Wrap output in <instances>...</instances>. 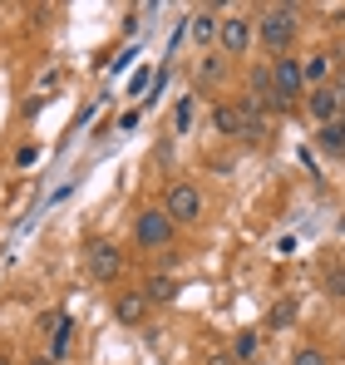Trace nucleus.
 Instances as JSON below:
<instances>
[{"label": "nucleus", "instance_id": "obj_13", "mask_svg": "<svg viewBox=\"0 0 345 365\" xmlns=\"http://www.w3.org/2000/svg\"><path fill=\"white\" fill-rule=\"evenodd\" d=\"M232 356H237L242 365L257 361V331H237V336H232Z\"/></svg>", "mask_w": 345, "mask_h": 365}, {"label": "nucleus", "instance_id": "obj_20", "mask_svg": "<svg viewBox=\"0 0 345 365\" xmlns=\"http://www.w3.org/2000/svg\"><path fill=\"white\" fill-rule=\"evenodd\" d=\"M291 316H296V302H282V306H272V326H287Z\"/></svg>", "mask_w": 345, "mask_h": 365}, {"label": "nucleus", "instance_id": "obj_2", "mask_svg": "<svg viewBox=\"0 0 345 365\" xmlns=\"http://www.w3.org/2000/svg\"><path fill=\"white\" fill-rule=\"evenodd\" d=\"M133 232H138V247L158 252V247H168V242H172V217L163 212V207H148V212H138Z\"/></svg>", "mask_w": 345, "mask_h": 365}, {"label": "nucleus", "instance_id": "obj_16", "mask_svg": "<svg viewBox=\"0 0 345 365\" xmlns=\"http://www.w3.org/2000/svg\"><path fill=\"white\" fill-rule=\"evenodd\" d=\"M291 365H326V351H321V346H301V351L291 356Z\"/></svg>", "mask_w": 345, "mask_h": 365}, {"label": "nucleus", "instance_id": "obj_7", "mask_svg": "<svg viewBox=\"0 0 345 365\" xmlns=\"http://www.w3.org/2000/svg\"><path fill=\"white\" fill-rule=\"evenodd\" d=\"M306 109H311V119L321 123V128H326V123H336V119L345 114V104L336 99V89H331V84H326V89H311V99H306Z\"/></svg>", "mask_w": 345, "mask_h": 365}, {"label": "nucleus", "instance_id": "obj_24", "mask_svg": "<svg viewBox=\"0 0 345 365\" xmlns=\"http://www.w3.org/2000/svg\"><path fill=\"white\" fill-rule=\"evenodd\" d=\"M252 365H267V361H252Z\"/></svg>", "mask_w": 345, "mask_h": 365}, {"label": "nucleus", "instance_id": "obj_10", "mask_svg": "<svg viewBox=\"0 0 345 365\" xmlns=\"http://www.w3.org/2000/svg\"><path fill=\"white\" fill-rule=\"evenodd\" d=\"M114 316L123 321V326H138V321L148 316V297H143V292H123V297L114 302Z\"/></svg>", "mask_w": 345, "mask_h": 365}, {"label": "nucleus", "instance_id": "obj_21", "mask_svg": "<svg viewBox=\"0 0 345 365\" xmlns=\"http://www.w3.org/2000/svg\"><path fill=\"white\" fill-rule=\"evenodd\" d=\"M222 74H227V64H222V60H207V64H202V79H207V84H217Z\"/></svg>", "mask_w": 345, "mask_h": 365}, {"label": "nucleus", "instance_id": "obj_8", "mask_svg": "<svg viewBox=\"0 0 345 365\" xmlns=\"http://www.w3.org/2000/svg\"><path fill=\"white\" fill-rule=\"evenodd\" d=\"M242 123H247V109L242 104H217L212 109V128L227 133V138H242Z\"/></svg>", "mask_w": 345, "mask_h": 365}, {"label": "nucleus", "instance_id": "obj_5", "mask_svg": "<svg viewBox=\"0 0 345 365\" xmlns=\"http://www.w3.org/2000/svg\"><path fill=\"white\" fill-rule=\"evenodd\" d=\"M163 212H168L172 222H197V217H202V192H197L192 182H172Z\"/></svg>", "mask_w": 345, "mask_h": 365}, {"label": "nucleus", "instance_id": "obj_17", "mask_svg": "<svg viewBox=\"0 0 345 365\" xmlns=\"http://www.w3.org/2000/svg\"><path fill=\"white\" fill-rule=\"evenodd\" d=\"M69 336H74V321H64L55 336H50V351H55V356H64V351H69Z\"/></svg>", "mask_w": 345, "mask_h": 365}, {"label": "nucleus", "instance_id": "obj_4", "mask_svg": "<svg viewBox=\"0 0 345 365\" xmlns=\"http://www.w3.org/2000/svg\"><path fill=\"white\" fill-rule=\"evenodd\" d=\"M272 84H277V104H282V109H287L291 99H301V94H306V74H301V60L282 55V60L272 64Z\"/></svg>", "mask_w": 345, "mask_h": 365}, {"label": "nucleus", "instance_id": "obj_19", "mask_svg": "<svg viewBox=\"0 0 345 365\" xmlns=\"http://www.w3.org/2000/svg\"><path fill=\"white\" fill-rule=\"evenodd\" d=\"M326 292H331V297H345V267H336V272L326 277Z\"/></svg>", "mask_w": 345, "mask_h": 365}, {"label": "nucleus", "instance_id": "obj_11", "mask_svg": "<svg viewBox=\"0 0 345 365\" xmlns=\"http://www.w3.org/2000/svg\"><path fill=\"white\" fill-rule=\"evenodd\" d=\"M217 30H222V20H217L212 10H202V15H192V40H197V45H207V40H217Z\"/></svg>", "mask_w": 345, "mask_h": 365}, {"label": "nucleus", "instance_id": "obj_6", "mask_svg": "<svg viewBox=\"0 0 345 365\" xmlns=\"http://www.w3.org/2000/svg\"><path fill=\"white\" fill-rule=\"evenodd\" d=\"M252 35H257V20L232 15V20H222V30H217V45H222V55H227V60H242V55H247V45H252Z\"/></svg>", "mask_w": 345, "mask_h": 365}, {"label": "nucleus", "instance_id": "obj_22", "mask_svg": "<svg viewBox=\"0 0 345 365\" xmlns=\"http://www.w3.org/2000/svg\"><path fill=\"white\" fill-rule=\"evenodd\" d=\"M207 365H242V361H237L232 351H212V356H207Z\"/></svg>", "mask_w": 345, "mask_h": 365}, {"label": "nucleus", "instance_id": "obj_12", "mask_svg": "<svg viewBox=\"0 0 345 365\" xmlns=\"http://www.w3.org/2000/svg\"><path fill=\"white\" fill-rule=\"evenodd\" d=\"M321 148H326V153H341L345 158V114L336 123H326V128H321Z\"/></svg>", "mask_w": 345, "mask_h": 365}, {"label": "nucleus", "instance_id": "obj_9", "mask_svg": "<svg viewBox=\"0 0 345 365\" xmlns=\"http://www.w3.org/2000/svg\"><path fill=\"white\" fill-rule=\"evenodd\" d=\"M331 64H336V55H306L301 60V74H306V89H326V79H331Z\"/></svg>", "mask_w": 345, "mask_h": 365}, {"label": "nucleus", "instance_id": "obj_14", "mask_svg": "<svg viewBox=\"0 0 345 365\" xmlns=\"http://www.w3.org/2000/svg\"><path fill=\"white\" fill-rule=\"evenodd\" d=\"M242 109H247V104H242ZM242 138H247V143H262V138H267V114H262V109H247Z\"/></svg>", "mask_w": 345, "mask_h": 365}, {"label": "nucleus", "instance_id": "obj_18", "mask_svg": "<svg viewBox=\"0 0 345 365\" xmlns=\"http://www.w3.org/2000/svg\"><path fill=\"white\" fill-rule=\"evenodd\" d=\"M64 321H69V316H59V311H45V316H40V336H55Z\"/></svg>", "mask_w": 345, "mask_h": 365}, {"label": "nucleus", "instance_id": "obj_1", "mask_svg": "<svg viewBox=\"0 0 345 365\" xmlns=\"http://www.w3.org/2000/svg\"><path fill=\"white\" fill-rule=\"evenodd\" d=\"M296 5H272V10H262V20H257V40L282 60L291 50V40H296Z\"/></svg>", "mask_w": 345, "mask_h": 365}, {"label": "nucleus", "instance_id": "obj_25", "mask_svg": "<svg viewBox=\"0 0 345 365\" xmlns=\"http://www.w3.org/2000/svg\"><path fill=\"white\" fill-rule=\"evenodd\" d=\"M0 365H10V361H0Z\"/></svg>", "mask_w": 345, "mask_h": 365}, {"label": "nucleus", "instance_id": "obj_23", "mask_svg": "<svg viewBox=\"0 0 345 365\" xmlns=\"http://www.w3.org/2000/svg\"><path fill=\"white\" fill-rule=\"evenodd\" d=\"M187 119H192V99H182V104H177V128H187Z\"/></svg>", "mask_w": 345, "mask_h": 365}, {"label": "nucleus", "instance_id": "obj_3", "mask_svg": "<svg viewBox=\"0 0 345 365\" xmlns=\"http://www.w3.org/2000/svg\"><path fill=\"white\" fill-rule=\"evenodd\" d=\"M84 267H89V277H94V282H114L118 272H123V252H118L114 242H104V237H99V242L84 247Z\"/></svg>", "mask_w": 345, "mask_h": 365}, {"label": "nucleus", "instance_id": "obj_15", "mask_svg": "<svg viewBox=\"0 0 345 365\" xmlns=\"http://www.w3.org/2000/svg\"><path fill=\"white\" fill-rule=\"evenodd\" d=\"M172 292H177V287H172L168 277H153V282H148V287H143V297H148V302H168Z\"/></svg>", "mask_w": 345, "mask_h": 365}]
</instances>
